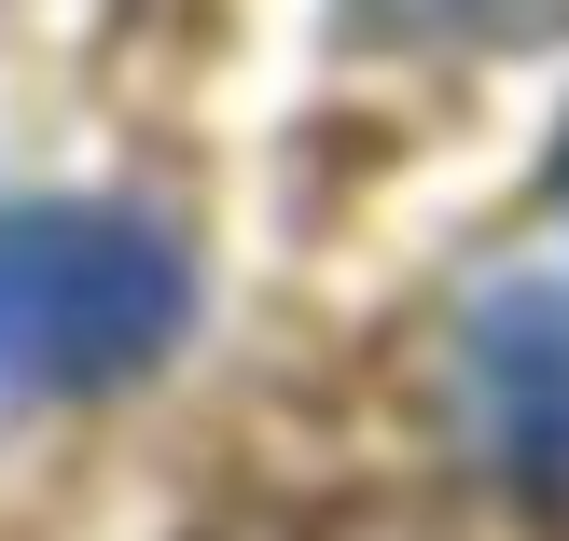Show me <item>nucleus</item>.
Listing matches in <instances>:
<instances>
[{
  "label": "nucleus",
  "mask_w": 569,
  "mask_h": 541,
  "mask_svg": "<svg viewBox=\"0 0 569 541\" xmlns=\"http://www.w3.org/2000/svg\"><path fill=\"white\" fill-rule=\"evenodd\" d=\"M361 14L403 42H556L569 0H361Z\"/></svg>",
  "instance_id": "7ed1b4c3"
},
{
  "label": "nucleus",
  "mask_w": 569,
  "mask_h": 541,
  "mask_svg": "<svg viewBox=\"0 0 569 541\" xmlns=\"http://www.w3.org/2000/svg\"><path fill=\"white\" fill-rule=\"evenodd\" d=\"M472 431L528 514H569V278H515L472 305Z\"/></svg>",
  "instance_id": "f03ea898"
},
{
  "label": "nucleus",
  "mask_w": 569,
  "mask_h": 541,
  "mask_svg": "<svg viewBox=\"0 0 569 541\" xmlns=\"http://www.w3.org/2000/svg\"><path fill=\"white\" fill-rule=\"evenodd\" d=\"M181 250L98 194L0 209V389H126L181 333Z\"/></svg>",
  "instance_id": "f257e3e1"
}]
</instances>
